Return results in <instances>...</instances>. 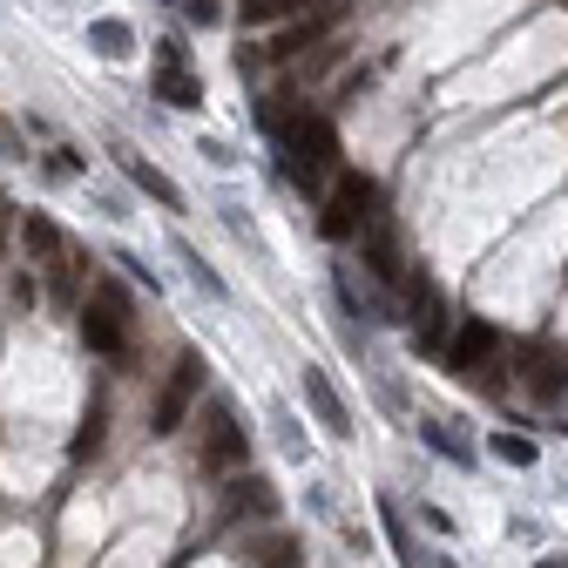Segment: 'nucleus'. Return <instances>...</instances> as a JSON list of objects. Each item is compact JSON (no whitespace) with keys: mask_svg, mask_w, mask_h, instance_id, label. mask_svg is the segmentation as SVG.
<instances>
[{"mask_svg":"<svg viewBox=\"0 0 568 568\" xmlns=\"http://www.w3.org/2000/svg\"><path fill=\"white\" fill-rule=\"evenodd\" d=\"M521 393L528 399H561L568 393V352L561 345H521Z\"/></svg>","mask_w":568,"mask_h":568,"instance_id":"nucleus-8","label":"nucleus"},{"mask_svg":"<svg viewBox=\"0 0 568 568\" xmlns=\"http://www.w3.org/2000/svg\"><path fill=\"white\" fill-rule=\"evenodd\" d=\"M231 515H264V521L277 515V494H271V480H264V474H251V467H244V474H231Z\"/></svg>","mask_w":568,"mask_h":568,"instance_id":"nucleus-13","label":"nucleus"},{"mask_svg":"<svg viewBox=\"0 0 568 568\" xmlns=\"http://www.w3.org/2000/svg\"><path fill=\"white\" fill-rule=\"evenodd\" d=\"M21 251H28V264H61V251H68V237H61V224L54 217H41V210H28L21 217Z\"/></svg>","mask_w":568,"mask_h":568,"instance_id":"nucleus-12","label":"nucleus"},{"mask_svg":"<svg viewBox=\"0 0 568 568\" xmlns=\"http://www.w3.org/2000/svg\"><path fill=\"white\" fill-rule=\"evenodd\" d=\"M115 163H122V176H129L142 196H156L163 210H183V190H176V183H170V176H163L150 156H135V150H115Z\"/></svg>","mask_w":568,"mask_h":568,"instance_id":"nucleus-11","label":"nucleus"},{"mask_svg":"<svg viewBox=\"0 0 568 568\" xmlns=\"http://www.w3.org/2000/svg\"><path fill=\"white\" fill-rule=\"evenodd\" d=\"M102 419H109V406L95 399V406H89V426L75 434V454H95V447H102Z\"/></svg>","mask_w":568,"mask_h":568,"instance_id":"nucleus-22","label":"nucleus"},{"mask_svg":"<svg viewBox=\"0 0 568 568\" xmlns=\"http://www.w3.org/2000/svg\"><path fill=\"white\" fill-rule=\"evenodd\" d=\"M196 386H203V359H196V352H183V359L170 366V386L156 393V413H150V434H176V426L190 419V406H196Z\"/></svg>","mask_w":568,"mask_h":568,"instance_id":"nucleus-5","label":"nucleus"},{"mask_svg":"<svg viewBox=\"0 0 568 568\" xmlns=\"http://www.w3.org/2000/svg\"><path fill=\"white\" fill-rule=\"evenodd\" d=\"M156 95H163L170 109H196V102H203V82L190 75V68H156Z\"/></svg>","mask_w":568,"mask_h":568,"instance_id":"nucleus-15","label":"nucleus"},{"mask_svg":"<svg viewBox=\"0 0 568 568\" xmlns=\"http://www.w3.org/2000/svg\"><path fill=\"white\" fill-rule=\"evenodd\" d=\"M82 338H89V352H109V359L129 345V292H122V284H95V292H89Z\"/></svg>","mask_w":568,"mask_h":568,"instance_id":"nucleus-3","label":"nucleus"},{"mask_svg":"<svg viewBox=\"0 0 568 568\" xmlns=\"http://www.w3.org/2000/svg\"><path fill=\"white\" fill-rule=\"evenodd\" d=\"M244 460H251L244 426L231 419V406H217L210 426H203V474H244Z\"/></svg>","mask_w":568,"mask_h":568,"instance_id":"nucleus-6","label":"nucleus"},{"mask_svg":"<svg viewBox=\"0 0 568 568\" xmlns=\"http://www.w3.org/2000/svg\"><path fill=\"white\" fill-rule=\"evenodd\" d=\"M419 434H426V447H434V454H447V460H460V467L474 460V447H467V440H454V434H447V426H440V419H426V426H419Z\"/></svg>","mask_w":568,"mask_h":568,"instance_id":"nucleus-19","label":"nucleus"},{"mask_svg":"<svg viewBox=\"0 0 568 568\" xmlns=\"http://www.w3.org/2000/svg\"><path fill=\"white\" fill-rule=\"evenodd\" d=\"M494 345H501V332H494L487 318H460V338L447 345V366L460 373V379H494Z\"/></svg>","mask_w":568,"mask_h":568,"instance_id":"nucleus-7","label":"nucleus"},{"mask_svg":"<svg viewBox=\"0 0 568 568\" xmlns=\"http://www.w3.org/2000/svg\"><path fill=\"white\" fill-rule=\"evenodd\" d=\"M183 14H190L196 28H210V21H217V0H183Z\"/></svg>","mask_w":568,"mask_h":568,"instance_id":"nucleus-24","label":"nucleus"},{"mask_svg":"<svg viewBox=\"0 0 568 568\" xmlns=\"http://www.w3.org/2000/svg\"><path fill=\"white\" fill-rule=\"evenodd\" d=\"M292 8H305V0H244V28H264V21L292 14Z\"/></svg>","mask_w":568,"mask_h":568,"instance_id":"nucleus-21","label":"nucleus"},{"mask_svg":"<svg viewBox=\"0 0 568 568\" xmlns=\"http://www.w3.org/2000/svg\"><path fill=\"white\" fill-rule=\"evenodd\" d=\"M399 298H406V312H413V338H419V352H440V345H447V298H440V284H434V277H419V271H406Z\"/></svg>","mask_w":568,"mask_h":568,"instance_id":"nucleus-4","label":"nucleus"},{"mask_svg":"<svg viewBox=\"0 0 568 568\" xmlns=\"http://www.w3.org/2000/svg\"><path fill=\"white\" fill-rule=\"evenodd\" d=\"M305 406L318 413V426H325L332 440H345V434H352V413H345V399L332 393V379H325L318 366H305Z\"/></svg>","mask_w":568,"mask_h":568,"instance_id":"nucleus-10","label":"nucleus"},{"mask_svg":"<svg viewBox=\"0 0 568 568\" xmlns=\"http://www.w3.org/2000/svg\"><path fill=\"white\" fill-rule=\"evenodd\" d=\"M338 14H345V0H318V14H312V21H298V28H284V34L271 41V54H298V48H312Z\"/></svg>","mask_w":568,"mask_h":568,"instance_id":"nucleus-14","label":"nucleus"},{"mask_svg":"<svg viewBox=\"0 0 568 568\" xmlns=\"http://www.w3.org/2000/svg\"><path fill=\"white\" fill-rule=\"evenodd\" d=\"M494 460H508V467H535V440H528V434H494Z\"/></svg>","mask_w":568,"mask_h":568,"instance_id":"nucleus-20","label":"nucleus"},{"mask_svg":"<svg viewBox=\"0 0 568 568\" xmlns=\"http://www.w3.org/2000/svg\"><path fill=\"white\" fill-rule=\"evenodd\" d=\"M284 142V176H292L305 196L325 190V170L338 163V129L325 115H292V122H271Z\"/></svg>","mask_w":568,"mask_h":568,"instance_id":"nucleus-1","label":"nucleus"},{"mask_svg":"<svg viewBox=\"0 0 568 568\" xmlns=\"http://www.w3.org/2000/svg\"><path fill=\"white\" fill-rule=\"evenodd\" d=\"M89 41H95V54H109V61H122V54L135 48L129 21H95V28H89Z\"/></svg>","mask_w":568,"mask_h":568,"instance_id":"nucleus-17","label":"nucleus"},{"mask_svg":"<svg viewBox=\"0 0 568 568\" xmlns=\"http://www.w3.org/2000/svg\"><path fill=\"white\" fill-rule=\"evenodd\" d=\"M183 264H190V277L203 284V292H224V284H217V271H210V264H203V257H196L190 244H183Z\"/></svg>","mask_w":568,"mask_h":568,"instance_id":"nucleus-23","label":"nucleus"},{"mask_svg":"<svg viewBox=\"0 0 568 568\" xmlns=\"http://www.w3.org/2000/svg\"><path fill=\"white\" fill-rule=\"evenodd\" d=\"M535 568H568V555H541V561H535Z\"/></svg>","mask_w":568,"mask_h":568,"instance_id":"nucleus-25","label":"nucleus"},{"mask_svg":"<svg viewBox=\"0 0 568 568\" xmlns=\"http://www.w3.org/2000/svg\"><path fill=\"white\" fill-rule=\"evenodd\" d=\"M251 568H298V541L292 535H264L251 548Z\"/></svg>","mask_w":568,"mask_h":568,"instance_id":"nucleus-16","label":"nucleus"},{"mask_svg":"<svg viewBox=\"0 0 568 568\" xmlns=\"http://www.w3.org/2000/svg\"><path fill=\"white\" fill-rule=\"evenodd\" d=\"M359 264L379 277V284H406V257H399V231L386 224V217H373L366 224V251H359Z\"/></svg>","mask_w":568,"mask_h":568,"instance_id":"nucleus-9","label":"nucleus"},{"mask_svg":"<svg viewBox=\"0 0 568 568\" xmlns=\"http://www.w3.org/2000/svg\"><path fill=\"white\" fill-rule=\"evenodd\" d=\"M373 217H379V183H373V176H338V190H332V203H325L318 231H325L332 244H345V237H359Z\"/></svg>","mask_w":568,"mask_h":568,"instance_id":"nucleus-2","label":"nucleus"},{"mask_svg":"<svg viewBox=\"0 0 568 568\" xmlns=\"http://www.w3.org/2000/svg\"><path fill=\"white\" fill-rule=\"evenodd\" d=\"M379 521H386V535H393V555H399V568H419L426 555L413 548V535H406V521H399V508H393V501H379Z\"/></svg>","mask_w":568,"mask_h":568,"instance_id":"nucleus-18","label":"nucleus"}]
</instances>
